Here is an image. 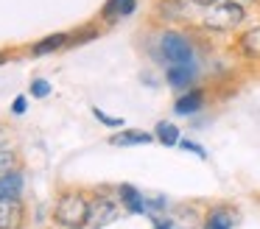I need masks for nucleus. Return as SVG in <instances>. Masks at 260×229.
Instances as JSON below:
<instances>
[{
    "instance_id": "nucleus-27",
    "label": "nucleus",
    "mask_w": 260,
    "mask_h": 229,
    "mask_svg": "<svg viewBox=\"0 0 260 229\" xmlns=\"http://www.w3.org/2000/svg\"><path fill=\"white\" fill-rule=\"evenodd\" d=\"M257 9H260V6H257Z\"/></svg>"
},
{
    "instance_id": "nucleus-7",
    "label": "nucleus",
    "mask_w": 260,
    "mask_h": 229,
    "mask_svg": "<svg viewBox=\"0 0 260 229\" xmlns=\"http://www.w3.org/2000/svg\"><path fill=\"white\" fill-rule=\"evenodd\" d=\"M28 221V204L23 195L0 199V229H23Z\"/></svg>"
},
{
    "instance_id": "nucleus-9",
    "label": "nucleus",
    "mask_w": 260,
    "mask_h": 229,
    "mask_svg": "<svg viewBox=\"0 0 260 229\" xmlns=\"http://www.w3.org/2000/svg\"><path fill=\"white\" fill-rule=\"evenodd\" d=\"M204 106H207V89L204 87H190V89H185V92H179L176 95V101H174V112L176 115H182V117H190V115H196V112H202Z\"/></svg>"
},
{
    "instance_id": "nucleus-2",
    "label": "nucleus",
    "mask_w": 260,
    "mask_h": 229,
    "mask_svg": "<svg viewBox=\"0 0 260 229\" xmlns=\"http://www.w3.org/2000/svg\"><path fill=\"white\" fill-rule=\"evenodd\" d=\"M249 20V6L238 3V0H218L215 6L204 9L199 25L207 34H235L246 25Z\"/></svg>"
},
{
    "instance_id": "nucleus-26",
    "label": "nucleus",
    "mask_w": 260,
    "mask_h": 229,
    "mask_svg": "<svg viewBox=\"0 0 260 229\" xmlns=\"http://www.w3.org/2000/svg\"><path fill=\"white\" fill-rule=\"evenodd\" d=\"M73 229H87V226H73Z\"/></svg>"
},
{
    "instance_id": "nucleus-4",
    "label": "nucleus",
    "mask_w": 260,
    "mask_h": 229,
    "mask_svg": "<svg viewBox=\"0 0 260 229\" xmlns=\"http://www.w3.org/2000/svg\"><path fill=\"white\" fill-rule=\"evenodd\" d=\"M123 207L118 201V193L107 187H95L90 190V210H87V229H107L112 226L115 221L120 218Z\"/></svg>"
},
{
    "instance_id": "nucleus-24",
    "label": "nucleus",
    "mask_w": 260,
    "mask_h": 229,
    "mask_svg": "<svg viewBox=\"0 0 260 229\" xmlns=\"http://www.w3.org/2000/svg\"><path fill=\"white\" fill-rule=\"evenodd\" d=\"M190 6H196V9H210V6H215L218 0H187Z\"/></svg>"
},
{
    "instance_id": "nucleus-14",
    "label": "nucleus",
    "mask_w": 260,
    "mask_h": 229,
    "mask_svg": "<svg viewBox=\"0 0 260 229\" xmlns=\"http://www.w3.org/2000/svg\"><path fill=\"white\" fill-rule=\"evenodd\" d=\"M148 143H157L154 132H140V128H123V132L109 137V145H115V148H132V145H148Z\"/></svg>"
},
{
    "instance_id": "nucleus-3",
    "label": "nucleus",
    "mask_w": 260,
    "mask_h": 229,
    "mask_svg": "<svg viewBox=\"0 0 260 229\" xmlns=\"http://www.w3.org/2000/svg\"><path fill=\"white\" fill-rule=\"evenodd\" d=\"M157 61L168 64H185V61H196V45H193L190 34L182 31L176 25H162L157 34Z\"/></svg>"
},
{
    "instance_id": "nucleus-15",
    "label": "nucleus",
    "mask_w": 260,
    "mask_h": 229,
    "mask_svg": "<svg viewBox=\"0 0 260 229\" xmlns=\"http://www.w3.org/2000/svg\"><path fill=\"white\" fill-rule=\"evenodd\" d=\"M25 168H14V171L0 173V199H12V195H23L25 190Z\"/></svg>"
},
{
    "instance_id": "nucleus-21",
    "label": "nucleus",
    "mask_w": 260,
    "mask_h": 229,
    "mask_svg": "<svg viewBox=\"0 0 260 229\" xmlns=\"http://www.w3.org/2000/svg\"><path fill=\"white\" fill-rule=\"evenodd\" d=\"M12 140H14L12 128L6 123H0V148H12Z\"/></svg>"
},
{
    "instance_id": "nucleus-1",
    "label": "nucleus",
    "mask_w": 260,
    "mask_h": 229,
    "mask_svg": "<svg viewBox=\"0 0 260 229\" xmlns=\"http://www.w3.org/2000/svg\"><path fill=\"white\" fill-rule=\"evenodd\" d=\"M87 210H90V190L81 187V184H62L56 190L51 218L56 226L73 229L87 223Z\"/></svg>"
},
{
    "instance_id": "nucleus-17",
    "label": "nucleus",
    "mask_w": 260,
    "mask_h": 229,
    "mask_svg": "<svg viewBox=\"0 0 260 229\" xmlns=\"http://www.w3.org/2000/svg\"><path fill=\"white\" fill-rule=\"evenodd\" d=\"M95 37H101V25H95V22H87V25H81V28H76V31H70V45H68V48H76V45L92 42Z\"/></svg>"
},
{
    "instance_id": "nucleus-19",
    "label": "nucleus",
    "mask_w": 260,
    "mask_h": 229,
    "mask_svg": "<svg viewBox=\"0 0 260 229\" xmlns=\"http://www.w3.org/2000/svg\"><path fill=\"white\" fill-rule=\"evenodd\" d=\"M92 117H95L98 123H104V126H109V128H120V126H126V120L123 117H112V115H107L104 109H98V106H92Z\"/></svg>"
},
{
    "instance_id": "nucleus-13",
    "label": "nucleus",
    "mask_w": 260,
    "mask_h": 229,
    "mask_svg": "<svg viewBox=\"0 0 260 229\" xmlns=\"http://www.w3.org/2000/svg\"><path fill=\"white\" fill-rule=\"evenodd\" d=\"M70 45V31H56V34H48L42 37L40 42H34L28 48L31 56H51V53H59Z\"/></svg>"
},
{
    "instance_id": "nucleus-6",
    "label": "nucleus",
    "mask_w": 260,
    "mask_h": 229,
    "mask_svg": "<svg viewBox=\"0 0 260 229\" xmlns=\"http://www.w3.org/2000/svg\"><path fill=\"white\" fill-rule=\"evenodd\" d=\"M238 223H241V210L230 201L207 204L202 215V229H235Z\"/></svg>"
},
{
    "instance_id": "nucleus-10",
    "label": "nucleus",
    "mask_w": 260,
    "mask_h": 229,
    "mask_svg": "<svg viewBox=\"0 0 260 229\" xmlns=\"http://www.w3.org/2000/svg\"><path fill=\"white\" fill-rule=\"evenodd\" d=\"M115 193H118V201L126 210V215H146V193H140L135 184L123 182L115 187Z\"/></svg>"
},
{
    "instance_id": "nucleus-25",
    "label": "nucleus",
    "mask_w": 260,
    "mask_h": 229,
    "mask_svg": "<svg viewBox=\"0 0 260 229\" xmlns=\"http://www.w3.org/2000/svg\"><path fill=\"white\" fill-rule=\"evenodd\" d=\"M238 3H243V6H260V0H238Z\"/></svg>"
},
{
    "instance_id": "nucleus-11",
    "label": "nucleus",
    "mask_w": 260,
    "mask_h": 229,
    "mask_svg": "<svg viewBox=\"0 0 260 229\" xmlns=\"http://www.w3.org/2000/svg\"><path fill=\"white\" fill-rule=\"evenodd\" d=\"M135 11H137V0H107L98 11V17H101L104 25H115V22L132 17Z\"/></svg>"
},
{
    "instance_id": "nucleus-16",
    "label": "nucleus",
    "mask_w": 260,
    "mask_h": 229,
    "mask_svg": "<svg viewBox=\"0 0 260 229\" xmlns=\"http://www.w3.org/2000/svg\"><path fill=\"white\" fill-rule=\"evenodd\" d=\"M154 137H157V143L165 145V148H176V145H179V140H182V132H179V126H176V123L159 120L157 126H154Z\"/></svg>"
},
{
    "instance_id": "nucleus-22",
    "label": "nucleus",
    "mask_w": 260,
    "mask_h": 229,
    "mask_svg": "<svg viewBox=\"0 0 260 229\" xmlns=\"http://www.w3.org/2000/svg\"><path fill=\"white\" fill-rule=\"evenodd\" d=\"M25 109H28V95H17L12 104V115H25Z\"/></svg>"
},
{
    "instance_id": "nucleus-20",
    "label": "nucleus",
    "mask_w": 260,
    "mask_h": 229,
    "mask_svg": "<svg viewBox=\"0 0 260 229\" xmlns=\"http://www.w3.org/2000/svg\"><path fill=\"white\" fill-rule=\"evenodd\" d=\"M176 148H182V151H187V154H196L199 159H207V148H204L202 143H196V140H187V137H182L179 140V145H176Z\"/></svg>"
},
{
    "instance_id": "nucleus-23",
    "label": "nucleus",
    "mask_w": 260,
    "mask_h": 229,
    "mask_svg": "<svg viewBox=\"0 0 260 229\" xmlns=\"http://www.w3.org/2000/svg\"><path fill=\"white\" fill-rule=\"evenodd\" d=\"M14 56H17V50H6V48H0V67L6 64V61H12Z\"/></svg>"
},
{
    "instance_id": "nucleus-8",
    "label": "nucleus",
    "mask_w": 260,
    "mask_h": 229,
    "mask_svg": "<svg viewBox=\"0 0 260 229\" xmlns=\"http://www.w3.org/2000/svg\"><path fill=\"white\" fill-rule=\"evenodd\" d=\"M196 78H199L196 61H185V64H168L165 67V81H168V87L176 89V92H185V89L196 87Z\"/></svg>"
},
{
    "instance_id": "nucleus-18",
    "label": "nucleus",
    "mask_w": 260,
    "mask_h": 229,
    "mask_svg": "<svg viewBox=\"0 0 260 229\" xmlns=\"http://www.w3.org/2000/svg\"><path fill=\"white\" fill-rule=\"evenodd\" d=\"M51 92H53V87H51L48 78H31V84H28V95H31V98L42 101V98H48Z\"/></svg>"
},
{
    "instance_id": "nucleus-12",
    "label": "nucleus",
    "mask_w": 260,
    "mask_h": 229,
    "mask_svg": "<svg viewBox=\"0 0 260 229\" xmlns=\"http://www.w3.org/2000/svg\"><path fill=\"white\" fill-rule=\"evenodd\" d=\"M187 0H154V14L162 25H174V22L185 20L187 14Z\"/></svg>"
},
{
    "instance_id": "nucleus-5",
    "label": "nucleus",
    "mask_w": 260,
    "mask_h": 229,
    "mask_svg": "<svg viewBox=\"0 0 260 229\" xmlns=\"http://www.w3.org/2000/svg\"><path fill=\"white\" fill-rule=\"evenodd\" d=\"M232 53L249 70H260V22L249 28H241L235 31V39H232Z\"/></svg>"
}]
</instances>
